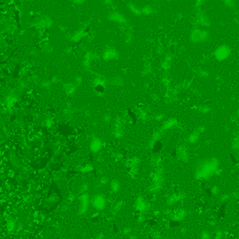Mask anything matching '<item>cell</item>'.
Wrapping results in <instances>:
<instances>
[{
  "instance_id": "12",
  "label": "cell",
  "mask_w": 239,
  "mask_h": 239,
  "mask_svg": "<svg viewBox=\"0 0 239 239\" xmlns=\"http://www.w3.org/2000/svg\"><path fill=\"white\" fill-rule=\"evenodd\" d=\"M224 1H225L226 5H230V3L232 2V0H224Z\"/></svg>"
},
{
  "instance_id": "1",
  "label": "cell",
  "mask_w": 239,
  "mask_h": 239,
  "mask_svg": "<svg viewBox=\"0 0 239 239\" xmlns=\"http://www.w3.org/2000/svg\"><path fill=\"white\" fill-rule=\"evenodd\" d=\"M218 161L213 159L206 162V164L202 165L200 169H198L196 172L195 177L197 179H206V177H210L211 175L215 174L218 170Z\"/></svg>"
},
{
  "instance_id": "7",
  "label": "cell",
  "mask_w": 239,
  "mask_h": 239,
  "mask_svg": "<svg viewBox=\"0 0 239 239\" xmlns=\"http://www.w3.org/2000/svg\"><path fill=\"white\" fill-rule=\"evenodd\" d=\"M174 125H177V121H175V120H170L165 123V127L166 128H171Z\"/></svg>"
},
{
  "instance_id": "9",
  "label": "cell",
  "mask_w": 239,
  "mask_h": 239,
  "mask_svg": "<svg viewBox=\"0 0 239 239\" xmlns=\"http://www.w3.org/2000/svg\"><path fill=\"white\" fill-rule=\"evenodd\" d=\"M222 235H223V233H222V232H221V231H217V232H216V236H215V239H221Z\"/></svg>"
},
{
  "instance_id": "5",
  "label": "cell",
  "mask_w": 239,
  "mask_h": 239,
  "mask_svg": "<svg viewBox=\"0 0 239 239\" xmlns=\"http://www.w3.org/2000/svg\"><path fill=\"white\" fill-rule=\"evenodd\" d=\"M186 211L184 209H179V210H177L176 213H175V218L177 221H180V220H183V218H185L186 216Z\"/></svg>"
},
{
  "instance_id": "3",
  "label": "cell",
  "mask_w": 239,
  "mask_h": 239,
  "mask_svg": "<svg viewBox=\"0 0 239 239\" xmlns=\"http://www.w3.org/2000/svg\"><path fill=\"white\" fill-rule=\"evenodd\" d=\"M231 49L227 45H221L215 50V57L218 61H223L227 59L231 54Z\"/></svg>"
},
{
  "instance_id": "8",
  "label": "cell",
  "mask_w": 239,
  "mask_h": 239,
  "mask_svg": "<svg viewBox=\"0 0 239 239\" xmlns=\"http://www.w3.org/2000/svg\"><path fill=\"white\" fill-rule=\"evenodd\" d=\"M201 238L202 239H210V235L207 231H203L201 233Z\"/></svg>"
},
{
  "instance_id": "6",
  "label": "cell",
  "mask_w": 239,
  "mask_h": 239,
  "mask_svg": "<svg viewBox=\"0 0 239 239\" xmlns=\"http://www.w3.org/2000/svg\"><path fill=\"white\" fill-rule=\"evenodd\" d=\"M179 158H180L182 161L188 160V152L185 148H179Z\"/></svg>"
},
{
  "instance_id": "4",
  "label": "cell",
  "mask_w": 239,
  "mask_h": 239,
  "mask_svg": "<svg viewBox=\"0 0 239 239\" xmlns=\"http://www.w3.org/2000/svg\"><path fill=\"white\" fill-rule=\"evenodd\" d=\"M203 130H204V127H200L199 129H197V130L192 132V133L189 135V138H188V140H189L190 143H196V142L199 140L200 135L203 132Z\"/></svg>"
},
{
  "instance_id": "2",
  "label": "cell",
  "mask_w": 239,
  "mask_h": 239,
  "mask_svg": "<svg viewBox=\"0 0 239 239\" xmlns=\"http://www.w3.org/2000/svg\"><path fill=\"white\" fill-rule=\"evenodd\" d=\"M208 33L201 28H195L191 34V39L194 42H204L208 38Z\"/></svg>"
},
{
  "instance_id": "10",
  "label": "cell",
  "mask_w": 239,
  "mask_h": 239,
  "mask_svg": "<svg viewBox=\"0 0 239 239\" xmlns=\"http://www.w3.org/2000/svg\"><path fill=\"white\" fill-rule=\"evenodd\" d=\"M211 191H212V194H218V191H220V190H218V188L217 186H214V187L212 188Z\"/></svg>"
},
{
  "instance_id": "11",
  "label": "cell",
  "mask_w": 239,
  "mask_h": 239,
  "mask_svg": "<svg viewBox=\"0 0 239 239\" xmlns=\"http://www.w3.org/2000/svg\"><path fill=\"white\" fill-rule=\"evenodd\" d=\"M206 0H197V6H200V5H203Z\"/></svg>"
}]
</instances>
